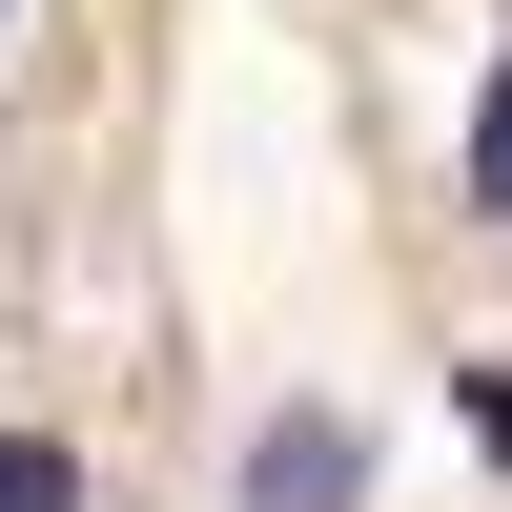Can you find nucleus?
I'll use <instances>...</instances> for the list:
<instances>
[{
    "label": "nucleus",
    "mask_w": 512,
    "mask_h": 512,
    "mask_svg": "<svg viewBox=\"0 0 512 512\" xmlns=\"http://www.w3.org/2000/svg\"><path fill=\"white\" fill-rule=\"evenodd\" d=\"M472 205L512 226V62H492V103H472Z\"/></svg>",
    "instance_id": "3"
},
{
    "label": "nucleus",
    "mask_w": 512,
    "mask_h": 512,
    "mask_svg": "<svg viewBox=\"0 0 512 512\" xmlns=\"http://www.w3.org/2000/svg\"><path fill=\"white\" fill-rule=\"evenodd\" d=\"M472 431H492V472H512V390H472Z\"/></svg>",
    "instance_id": "4"
},
{
    "label": "nucleus",
    "mask_w": 512,
    "mask_h": 512,
    "mask_svg": "<svg viewBox=\"0 0 512 512\" xmlns=\"http://www.w3.org/2000/svg\"><path fill=\"white\" fill-rule=\"evenodd\" d=\"M0 512H82V451L62 431H0Z\"/></svg>",
    "instance_id": "2"
},
{
    "label": "nucleus",
    "mask_w": 512,
    "mask_h": 512,
    "mask_svg": "<svg viewBox=\"0 0 512 512\" xmlns=\"http://www.w3.org/2000/svg\"><path fill=\"white\" fill-rule=\"evenodd\" d=\"M369 492V451H349V410H287L267 451H246V512H349Z\"/></svg>",
    "instance_id": "1"
}]
</instances>
